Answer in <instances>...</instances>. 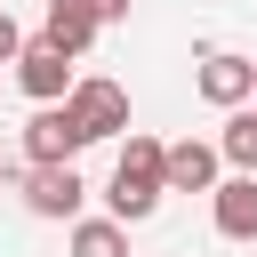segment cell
I'll return each mask as SVG.
<instances>
[{
    "label": "cell",
    "mask_w": 257,
    "mask_h": 257,
    "mask_svg": "<svg viewBox=\"0 0 257 257\" xmlns=\"http://www.w3.org/2000/svg\"><path fill=\"white\" fill-rule=\"evenodd\" d=\"M96 8V24H128V0H88Z\"/></svg>",
    "instance_id": "13"
},
{
    "label": "cell",
    "mask_w": 257,
    "mask_h": 257,
    "mask_svg": "<svg viewBox=\"0 0 257 257\" xmlns=\"http://www.w3.org/2000/svg\"><path fill=\"white\" fill-rule=\"evenodd\" d=\"M40 32H48L64 56H88L104 24H96V8H88V0H48V24H40Z\"/></svg>",
    "instance_id": "9"
},
{
    "label": "cell",
    "mask_w": 257,
    "mask_h": 257,
    "mask_svg": "<svg viewBox=\"0 0 257 257\" xmlns=\"http://www.w3.org/2000/svg\"><path fill=\"white\" fill-rule=\"evenodd\" d=\"M72 257H128V225L120 217H80L72 225Z\"/></svg>",
    "instance_id": "11"
},
{
    "label": "cell",
    "mask_w": 257,
    "mask_h": 257,
    "mask_svg": "<svg viewBox=\"0 0 257 257\" xmlns=\"http://www.w3.org/2000/svg\"><path fill=\"white\" fill-rule=\"evenodd\" d=\"M88 153V128L72 120V104H40L24 120V169H48V161H80Z\"/></svg>",
    "instance_id": "5"
},
{
    "label": "cell",
    "mask_w": 257,
    "mask_h": 257,
    "mask_svg": "<svg viewBox=\"0 0 257 257\" xmlns=\"http://www.w3.org/2000/svg\"><path fill=\"white\" fill-rule=\"evenodd\" d=\"M64 104H72V120L88 128V145H104V137H128V88H120V80H104V72H80V88H72Z\"/></svg>",
    "instance_id": "4"
},
{
    "label": "cell",
    "mask_w": 257,
    "mask_h": 257,
    "mask_svg": "<svg viewBox=\"0 0 257 257\" xmlns=\"http://www.w3.org/2000/svg\"><path fill=\"white\" fill-rule=\"evenodd\" d=\"M0 177H8V161H0Z\"/></svg>",
    "instance_id": "14"
},
{
    "label": "cell",
    "mask_w": 257,
    "mask_h": 257,
    "mask_svg": "<svg viewBox=\"0 0 257 257\" xmlns=\"http://www.w3.org/2000/svg\"><path fill=\"white\" fill-rule=\"evenodd\" d=\"M16 56H24V32H16V16L0 8V64H16Z\"/></svg>",
    "instance_id": "12"
},
{
    "label": "cell",
    "mask_w": 257,
    "mask_h": 257,
    "mask_svg": "<svg viewBox=\"0 0 257 257\" xmlns=\"http://www.w3.org/2000/svg\"><path fill=\"white\" fill-rule=\"evenodd\" d=\"M217 153H225V169H233V177H257V104L225 112V128H217Z\"/></svg>",
    "instance_id": "10"
},
{
    "label": "cell",
    "mask_w": 257,
    "mask_h": 257,
    "mask_svg": "<svg viewBox=\"0 0 257 257\" xmlns=\"http://www.w3.org/2000/svg\"><path fill=\"white\" fill-rule=\"evenodd\" d=\"M72 64H80V56H64V48L40 32V40H24V56H16V88H24L32 104H64V96L80 88V72H72Z\"/></svg>",
    "instance_id": "2"
},
{
    "label": "cell",
    "mask_w": 257,
    "mask_h": 257,
    "mask_svg": "<svg viewBox=\"0 0 257 257\" xmlns=\"http://www.w3.org/2000/svg\"><path fill=\"white\" fill-rule=\"evenodd\" d=\"M193 88H201L217 112H241V104H257V64H249V56H233V48H209V56H201V72H193Z\"/></svg>",
    "instance_id": "6"
},
{
    "label": "cell",
    "mask_w": 257,
    "mask_h": 257,
    "mask_svg": "<svg viewBox=\"0 0 257 257\" xmlns=\"http://www.w3.org/2000/svg\"><path fill=\"white\" fill-rule=\"evenodd\" d=\"M16 185H24V209H32V217H64V225H80V201H88V177H80V161L24 169Z\"/></svg>",
    "instance_id": "3"
},
{
    "label": "cell",
    "mask_w": 257,
    "mask_h": 257,
    "mask_svg": "<svg viewBox=\"0 0 257 257\" xmlns=\"http://www.w3.org/2000/svg\"><path fill=\"white\" fill-rule=\"evenodd\" d=\"M217 185H225V153L217 145H201V137L169 145V193H217Z\"/></svg>",
    "instance_id": "7"
},
{
    "label": "cell",
    "mask_w": 257,
    "mask_h": 257,
    "mask_svg": "<svg viewBox=\"0 0 257 257\" xmlns=\"http://www.w3.org/2000/svg\"><path fill=\"white\" fill-rule=\"evenodd\" d=\"M161 193H169V145L128 128V145H120V161H112V185H104V209H112L120 225H145V217L161 209Z\"/></svg>",
    "instance_id": "1"
},
{
    "label": "cell",
    "mask_w": 257,
    "mask_h": 257,
    "mask_svg": "<svg viewBox=\"0 0 257 257\" xmlns=\"http://www.w3.org/2000/svg\"><path fill=\"white\" fill-rule=\"evenodd\" d=\"M209 217H217L225 241H257V177H225L209 193Z\"/></svg>",
    "instance_id": "8"
}]
</instances>
